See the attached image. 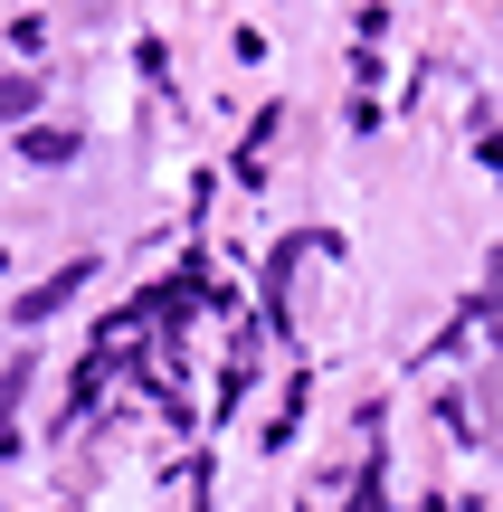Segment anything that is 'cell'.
Segmentation results:
<instances>
[{
  "instance_id": "6da1fadb",
  "label": "cell",
  "mask_w": 503,
  "mask_h": 512,
  "mask_svg": "<svg viewBox=\"0 0 503 512\" xmlns=\"http://www.w3.org/2000/svg\"><path fill=\"white\" fill-rule=\"evenodd\" d=\"M86 275H95V266H86V256H76V266H57L48 285H29V294H19V332H38V323H48V313L67 304V294H76V285H86Z\"/></svg>"
},
{
  "instance_id": "7a4b0ae2",
  "label": "cell",
  "mask_w": 503,
  "mask_h": 512,
  "mask_svg": "<svg viewBox=\"0 0 503 512\" xmlns=\"http://www.w3.org/2000/svg\"><path fill=\"white\" fill-rule=\"evenodd\" d=\"M19 152L57 171V162H76V133H67V124H19Z\"/></svg>"
},
{
  "instance_id": "3957f363",
  "label": "cell",
  "mask_w": 503,
  "mask_h": 512,
  "mask_svg": "<svg viewBox=\"0 0 503 512\" xmlns=\"http://www.w3.org/2000/svg\"><path fill=\"white\" fill-rule=\"evenodd\" d=\"M38 114V76H0V124H29Z\"/></svg>"
},
{
  "instance_id": "277c9868",
  "label": "cell",
  "mask_w": 503,
  "mask_h": 512,
  "mask_svg": "<svg viewBox=\"0 0 503 512\" xmlns=\"http://www.w3.org/2000/svg\"><path fill=\"white\" fill-rule=\"evenodd\" d=\"M352 512H390V494H380V475H371V484L352 494Z\"/></svg>"
}]
</instances>
